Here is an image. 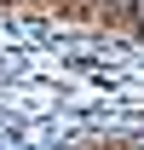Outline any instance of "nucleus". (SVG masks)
I'll return each instance as SVG.
<instances>
[{
	"instance_id": "nucleus-2",
	"label": "nucleus",
	"mask_w": 144,
	"mask_h": 150,
	"mask_svg": "<svg viewBox=\"0 0 144 150\" xmlns=\"http://www.w3.org/2000/svg\"><path fill=\"white\" fill-rule=\"evenodd\" d=\"M133 35H144V0H133Z\"/></svg>"
},
{
	"instance_id": "nucleus-1",
	"label": "nucleus",
	"mask_w": 144,
	"mask_h": 150,
	"mask_svg": "<svg viewBox=\"0 0 144 150\" xmlns=\"http://www.w3.org/2000/svg\"><path fill=\"white\" fill-rule=\"evenodd\" d=\"M98 23H109V29H133V0H98Z\"/></svg>"
}]
</instances>
